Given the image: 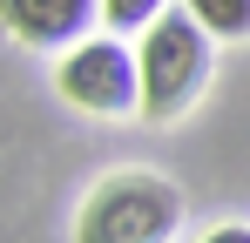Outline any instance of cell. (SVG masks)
<instances>
[{"mask_svg": "<svg viewBox=\"0 0 250 243\" xmlns=\"http://www.w3.org/2000/svg\"><path fill=\"white\" fill-rule=\"evenodd\" d=\"M135 68H142V115H149V122H176V115L209 88V75H216V61H209V34L183 14V7H169L163 20L142 34Z\"/></svg>", "mask_w": 250, "mask_h": 243, "instance_id": "cell-2", "label": "cell"}, {"mask_svg": "<svg viewBox=\"0 0 250 243\" xmlns=\"http://www.w3.org/2000/svg\"><path fill=\"white\" fill-rule=\"evenodd\" d=\"M209 40H244L250 34V0H176Z\"/></svg>", "mask_w": 250, "mask_h": 243, "instance_id": "cell-5", "label": "cell"}, {"mask_svg": "<svg viewBox=\"0 0 250 243\" xmlns=\"http://www.w3.org/2000/svg\"><path fill=\"white\" fill-rule=\"evenodd\" d=\"M163 14H169V0H102V20H108V34H149Z\"/></svg>", "mask_w": 250, "mask_h": 243, "instance_id": "cell-6", "label": "cell"}, {"mask_svg": "<svg viewBox=\"0 0 250 243\" xmlns=\"http://www.w3.org/2000/svg\"><path fill=\"white\" fill-rule=\"evenodd\" d=\"M203 243H250V223H223V230H209Z\"/></svg>", "mask_w": 250, "mask_h": 243, "instance_id": "cell-7", "label": "cell"}, {"mask_svg": "<svg viewBox=\"0 0 250 243\" xmlns=\"http://www.w3.org/2000/svg\"><path fill=\"white\" fill-rule=\"evenodd\" d=\"M54 88H61V101H75L82 115H128V108H142L135 47H122V34H88L82 47L61 54Z\"/></svg>", "mask_w": 250, "mask_h": 243, "instance_id": "cell-3", "label": "cell"}, {"mask_svg": "<svg viewBox=\"0 0 250 243\" xmlns=\"http://www.w3.org/2000/svg\"><path fill=\"white\" fill-rule=\"evenodd\" d=\"M102 0H0V27L27 47H82Z\"/></svg>", "mask_w": 250, "mask_h": 243, "instance_id": "cell-4", "label": "cell"}, {"mask_svg": "<svg viewBox=\"0 0 250 243\" xmlns=\"http://www.w3.org/2000/svg\"><path fill=\"white\" fill-rule=\"evenodd\" d=\"M183 223V196L156 169H115L102 176L75 209V243H169Z\"/></svg>", "mask_w": 250, "mask_h": 243, "instance_id": "cell-1", "label": "cell"}]
</instances>
